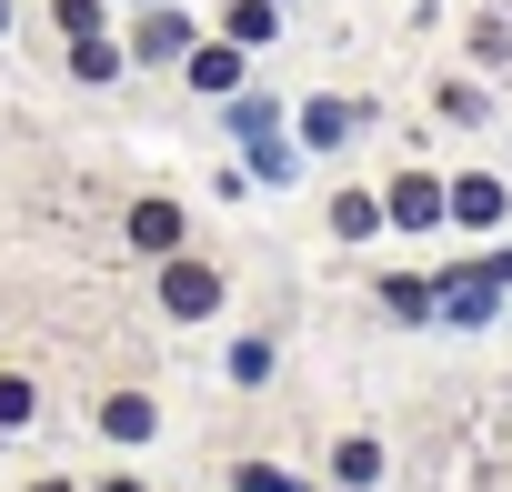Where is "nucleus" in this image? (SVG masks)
I'll list each match as a JSON object with an SVG mask.
<instances>
[{"instance_id":"nucleus-15","label":"nucleus","mask_w":512,"mask_h":492,"mask_svg":"<svg viewBox=\"0 0 512 492\" xmlns=\"http://www.w3.org/2000/svg\"><path fill=\"white\" fill-rule=\"evenodd\" d=\"M61 71H71L81 91H111V81L131 71V51H121V31H91V41H61Z\"/></svg>"},{"instance_id":"nucleus-14","label":"nucleus","mask_w":512,"mask_h":492,"mask_svg":"<svg viewBox=\"0 0 512 492\" xmlns=\"http://www.w3.org/2000/svg\"><path fill=\"white\" fill-rule=\"evenodd\" d=\"M41 412H51V382H41L31 362H0V442H21Z\"/></svg>"},{"instance_id":"nucleus-8","label":"nucleus","mask_w":512,"mask_h":492,"mask_svg":"<svg viewBox=\"0 0 512 492\" xmlns=\"http://www.w3.org/2000/svg\"><path fill=\"white\" fill-rule=\"evenodd\" d=\"M382 221L392 231H442V171L432 161H392L382 171Z\"/></svg>"},{"instance_id":"nucleus-16","label":"nucleus","mask_w":512,"mask_h":492,"mask_svg":"<svg viewBox=\"0 0 512 492\" xmlns=\"http://www.w3.org/2000/svg\"><path fill=\"white\" fill-rule=\"evenodd\" d=\"M282 21H292L282 0H221V21H211V31H221V41H241V51H272V41H282Z\"/></svg>"},{"instance_id":"nucleus-26","label":"nucleus","mask_w":512,"mask_h":492,"mask_svg":"<svg viewBox=\"0 0 512 492\" xmlns=\"http://www.w3.org/2000/svg\"><path fill=\"white\" fill-rule=\"evenodd\" d=\"M502 151H512V141H502Z\"/></svg>"},{"instance_id":"nucleus-12","label":"nucleus","mask_w":512,"mask_h":492,"mask_svg":"<svg viewBox=\"0 0 512 492\" xmlns=\"http://www.w3.org/2000/svg\"><path fill=\"white\" fill-rule=\"evenodd\" d=\"M362 121H372L362 101H332V91H322V101H302V111H292V141H302V151H352V131H362Z\"/></svg>"},{"instance_id":"nucleus-5","label":"nucleus","mask_w":512,"mask_h":492,"mask_svg":"<svg viewBox=\"0 0 512 492\" xmlns=\"http://www.w3.org/2000/svg\"><path fill=\"white\" fill-rule=\"evenodd\" d=\"M91 432H101L111 452L161 442V392H151V382H101V392H91Z\"/></svg>"},{"instance_id":"nucleus-9","label":"nucleus","mask_w":512,"mask_h":492,"mask_svg":"<svg viewBox=\"0 0 512 492\" xmlns=\"http://www.w3.org/2000/svg\"><path fill=\"white\" fill-rule=\"evenodd\" d=\"M322 482H332V492H382V482H392V442H382L372 422L332 432V452H322Z\"/></svg>"},{"instance_id":"nucleus-1","label":"nucleus","mask_w":512,"mask_h":492,"mask_svg":"<svg viewBox=\"0 0 512 492\" xmlns=\"http://www.w3.org/2000/svg\"><path fill=\"white\" fill-rule=\"evenodd\" d=\"M151 312H161L171 332L221 322V312H231V262L211 252V241H191V252H161V262H151Z\"/></svg>"},{"instance_id":"nucleus-6","label":"nucleus","mask_w":512,"mask_h":492,"mask_svg":"<svg viewBox=\"0 0 512 492\" xmlns=\"http://www.w3.org/2000/svg\"><path fill=\"white\" fill-rule=\"evenodd\" d=\"M201 41V21L181 11V0H151V11L121 31V51H131V71H181V51Z\"/></svg>"},{"instance_id":"nucleus-11","label":"nucleus","mask_w":512,"mask_h":492,"mask_svg":"<svg viewBox=\"0 0 512 492\" xmlns=\"http://www.w3.org/2000/svg\"><path fill=\"white\" fill-rule=\"evenodd\" d=\"M432 121L442 131H492V81L482 71H442L432 81Z\"/></svg>"},{"instance_id":"nucleus-20","label":"nucleus","mask_w":512,"mask_h":492,"mask_svg":"<svg viewBox=\"0 0 512 492\" xmlns=\"http://www.w3.org/2000/svg\"><path fill=\"white\" fill-rule=\"evenodd\" d=\"M51 31H61V41H91V31H111V0H51Z\"/></svg>"},{"instance_id":"nucleus-7","label":"nucleus","mask_w":512,"mask_h":492,"mask_svg":"<svg viewBox=\"0 0 512 492\" xmlns=\"http://www.w3.org/2000/svg\"><path fill=\"white\" fill-rule=\"evenodd\" d=\"M181 91H191V101H231V91H251V51L221 41V31H201V41L181 51Z\"/></svg>"},{"instance_id":"nucleus-21","label":"nucleus","mask_w":512,"mask_h":492,"mask_svg":"<svg viewBox=\"0 0 512 492\" xmlns=\"http://www.w3.org/2000/svg\"><path fill=\"white\" fill-rule=\"evenodd\" d=\"M81 492H151V472H131V462H111V472H91Z\"/></svg>"},{"instance_id":"nucleus-10","label":"nucleus","mask_w":512,"mask_h":492,"mask_svg":"<svg viewBox=\"0 0 512 492\" xmlns=\"http://www.w3.org/2000/svg\"><path fill=\"white\" fill-rule=\"evenodd\" d=\"M322 231L342 241V252H372V241L392 231V221H382V181H332V191H322Z\"/></svg>"},{"instance_id":"nucleus-18","label":"nucleus","mask_w":512,"mask_h":492,"mask_svg":"<svg viewBox=\"0 0 512 492\" xmlns=\"http://www.w3.org/2000/svg\"><path fill=\"white\" fill-rule=\"evenodd\" d=\"M462 61L502 81V71H512V11H472V21H462Z\"/></svg>"},{"instance_id":"nucleus-3","label":"nucleus","mask_w":512,"mask_h":492,"mask_svg":"<svg viewBox=\"0 0 512 492\" xmlns=\"http://www.w3.org/2000/svg\"><path fill=\"white\" fill-rule=\"evenodd\" d=\"M502 221H512V171H492V161L442 171V231H502Z\"/></svg>"},{"instance_id":"nucleus-13","label":"nucleus","mask_w":512,"mask_h":492,"mask_svg":"<svg viewBox=\"0 0 512 492\" xmlns=\"http://www.w3.org/2000/svg\"><path fill=\"white\" fill-rule=\"evenodd\" d=\"M372 302H382V322H402V332L442 322V292H432V272H382V282H372Z\"/></svg>"},{"instance_id":"nucleus-24","label":"nucleus","mask_w":512,"mask_h":492,"mask_svg":"<svg viewBox=\"0 0 512 492\" xmlns=\"http://www.w3.org/2000/svg\"><path fill=\"white\" fill-rule=\"evenodd\" d=\"M131 11H151V0H131Z\"/></svg>"},{"instance_id":"nucleus-2","label":"nucleus","mask_w":512,"mask_h":492,"mask_svg":"<svg viewBox=\"0 0 512 492\" xmlns=\"http://www.w3.org/2000/svg\"><path fill=\"white\" fill-rule=\"evenodd\" d=\"M111 231H121V252H131V262H161V252H191V241H201V221H191L181 191H131Z\"/></svg>"},{"instance_id":"nucleus-4","label":"nucleus","mask_w":512,"mask_h":492,"mask_svg":"<svg viewBox=\"0 0 512 492\" xmlns=\"http://www.w3.org/2000/svg\"><path fill=\"white\" fill-rule=\"evenodd\" d=\"M432 292H442V322L482 332V322L502 312V292H512V252H482V262H452V272H432Z\"/></svg>"},{"instance_id":"nucleus-22","label":"nucleus","mask_w":512,"mask_h":492,"mask_svg":"<svg viewBox=\"0 0 512 492\" xmlns=\"http://www.w3.org/2000/svg\"><path fill=\"white\" fill-rule=\"evenodd\" d=\"M11 492H81V472H61V462H41V472H21Z\"/></svg>"},{"instance_id":"nucleus-25","label":"nucleus","mask_w":512,"mask_h":492,"mask_svg":"<svg viewBox=\"0 0 512 492\" xmlns=\"http://www.w3.org/2000/svg\"><path fill=\"white\" fill-rule=\"evenodd\" d=\"M282 11H302V0H282Z\"/></svg>"},{"instance_id":"nucleus-17","label":"nucleus","mask_w":512,"mask_h":492,"mask_svg":"<svg viewBox=\"0 0 512 492\" xmlns=\"http://www.w3.org/2000/svg\"><path fill=\"white\" fill-rule=\"evenodd\" d=\"M272 372H282V342H272V332H241V342L221 352V382H231V392H272Z\"/></svg>"},{"instance_id":"nucleus-19","label":"nucleus","mask_w":512,"mask_h":492,"mask_svg":"<svg viewBox=\"0 0 512 492\" xmlns=\"http://www.w3.org/2000/svg\"><path fill=\"white\" fill-rule=\"evenodd\" d=\"M231 492H312V482H302L292 462H272V452H241V462H231Z\"/></svg>"},{"instance_id":"nucleus-23","label":"nucleus","mask_w":512,"mask_h":492,"mask_svg":"<svg viewBox=\"0 0 512 492\" xmlns=\"http://www.w3.org/2000/svg\"><path fill=\"white\" fill-rule=\"evenodd\" d=\"M0 31H11V0H0Z\"/></svg>"}]
</instances>
